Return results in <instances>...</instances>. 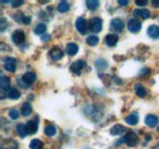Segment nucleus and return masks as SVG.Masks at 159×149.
I'll list each match as a JSON object with an SVG mask.
<instances>
[{"label":"nucleus","mask_w":159,"mask_h":149,"mask_svg":"<svg viewBox=\"0 0 159 149\" xmlns=\"http://www.w3.org/2000/svg\"><path fill=\"white\" fill-rule=\"evenodd\" d=\"M134 15L139 16L141 19L143 20H147L151 17V11L147 10V9H136V10H134Z\"/></svg>","instance_id":"nucleus-12"},{"label":"nucleus","mask_w":159,"mask_h":149,"mask_svg":"<svg viewBox=\"0 0 159 149\" xmlns=\"http://www.w3.org/2000/svg\"><path fill=\"white\" fill-rule=\"evenodd\" d=\"M44 133H45L47 136H49V137H53V136H55V133H57V127H55L54 125H47V126L44 127Z\"/></svg>","instance_id":"nucleus-22"},{"label":"nucleus","mask_w":159,"mask_h":149,"mask_svg":"<svg viewBox=\"0 0 159 149\" xmlns=\"http://www.w3.org/2000/svg\"><path fill=\"white\" fill-rule=\"evenodd\" d=\"M17 66V61L15 57H6L4 59V67L6 69V71L9 72H15Z\"/></svg>","instance_id":"nucleus-3"},{"label":"nucleus","mask_w":159,"mask_h":149,"mask_svg":"<svg viewBox=\"0 0 159 149\" xmlns=\"http://www.w3.org/2000/svg\"><path fill=\"white\" fill-rule=\"evenodd\" d=\"M5 23L7 25V22H5V19H4V17H1V25H2V26H1V32H4V31H5Z\"/></svg>","instance_id":"nucleus-39"},{"label":"nucleus","mask_w":159,"mask_h":149,"mask_svg":"<svg viewBox=\"0 0 159 149\" xmlns=\"http://www.w3.org/2000/svg\"><path fill=\"white\" fill-rule=\"evenodd\" d=\"M125 122H127L129 125H132V126L137 125V124H139V114H137V112H134V114L129 115V116L125 119Z\"/></svg>","instance_id":"nucleus-17"},{"label":"nucleus","mask_w":159,"mask_h":149,"mask_svg":"<svg viewBox=\"0 0 159 149\" xmlns=\"http://www.w3.org/2000/svg\"><path fill=\"white\" fill-rule=\"evenodd\" d=\"M11 39H12V42H14L15 44L20 45V44H22V43L25 42V39H26V34H25V32H23V31L17 29V31H15V32L12 33Z\"/></svg>","instance_id":"nucleus-7"},{"label":"nucleus","mask_w":159,"mask_h":149,"mask_svg":"<svg viewBox=\"0 0 159 149\" xmlns=\"http://www.w3.org/2000/svg\"><path fill=\"white\" fill-rule=\"evenodd\" d=\"M152 4L154 5V7H159V0H153Z\"/></svg>","instance_id":"nucleus-41"},{"label":"nucleus","mask_w":159,"mask_h":149,"mask_svg":"<svg viewBox=\"0 0 159 149\" xmlns=\"http://www.w3.org/2000/svg\"><path fill=\"white\" fill-rule=\"evenodd\" d=\"M118 40H119L118 34H114V33H110V34H108V36L105 37V43H107V45H109V47H114V45L118 43Z\"/></svg>","instance_id":"nucleus-15"},{"label":"nucleus","mask_w":159,"mask_h":149,"mask_svg":"<svg viewBox=\"0 0 159 149\" xmlns=\"http://www.w3.org/2000/svg\"><path fill=\"white\" fill-rule=\"evenodd\" d=\"M141 27H142V23H141V21L137 20L136 17L130 19L129 20V22H127V28H129V31L132 32V33H137V32H139Z\"/></svg>","instance_id":"nucleus-2"},{"label":"nucleus","mask_w":159,"mask_h":149,"mask_svg":"<svg viewBox=\"0 0 159 149\" xmlns=\"http://www.w3.org/2000/svg\"><path fill=\"white\" fill-rule=\"evenodd\" d=\"M11 4H12L14 7H19V6H21L23 4V1L22 0H20V1H11Z\"/></svg>","instance_id":"nucleus-36"},{"label":"nucleus","mask_w":159,"mask_h":149,"mask_svg":"<svg viewBox=\"0 0 159 149\" xmlns=\"http://www.w3.org/2000/svg\"><path fill=\"white\" fill-rule=\"evenodd\" d=\"M96 67H97L98 70H103V69H105V67H107V61H105V60H103V59L97 60V61H96Z\"/></svg>","instance_id":"nucleus-31"},{"label":"nucleus","mask_w":159,"mask_h":149,"mask_svg":"<svg viewBox=\"0 0 159 149\" xmlns=\"http://www.w3.org/2000/svg\"><path fill=\"white\" fill-rule=\"evenodd\" d=\"M125 143L129 147H136L139 144V137H137V134L134 133V132H129L125 136Z\"/></svg>","instance_id":"nucleus-4"},{"label":"nucleus","mask_w":159,"mask_h":149,"mask_svg":"<svg viewBox=\"0 0 159 149\" xmlns=\"http://www.w3.org/2000/svg\"><path fill=\"white\" fill-rule=\"evenodd\" d=\"M5 142H6V149H17V143L16 142H14V141H5Z\"/></svg>","instance_id":"nucleus-32"},{"label":"nucleus","mask_w":159,"mask_h":149,"mask_svg":"<svg viewBox=\"0 0 159 149\" xmlns=\"http://www.w3.org/2000/svg\"><path fill=\"white\" fill-rule=\"evenodd\" d=\"M9 116L11 120H17L20 117V112L17 109H11V110H9Z\"/></svg>","instance_id":"nucleus-30"},{"label":"nucleus","mask_w":159,"mask_h":149,"mask_svg":"<svg viewBox=\"0 0 159 149\" xmlns=\"http://www.w3.org/2000/svg\"><path fill=\"white\" fill-rule=\"evenodd\" d=\"M86 6H87V9L88 10H96V9H98V6H99V1H94V0H87L86 1Z\"/></svg>","instance_id":"nucleus-25"},{"label":"nucleus","mask_w":159,"mask_h":149,"mask_svg":"<svg viewBox=\"0 0 159 149\" xmlns=\"http://www.w3.org/2000/svg\"><path fill=\"white\" fill-rule=\"evenodd\" d=\"M144 122H146V125H147L148 127H156V126L158 125V117L154 116V115H151V114H149V115L146 116Z\"/></svg>","instance_id":"nucleus-13"},{"label":"nucleus","mask_w":159,"mask_h":149,"mask_svg":"<svg viewBox=\"0 0 159 149\" xmlns=\"http://www.w3.org/2000/svg\"><path fill=\"white\" fill-rule=\"evenodd\" d=\"M76 28L81 34H86L87 33V29H88V23L87 21L83 19V17H79L76 20Z\"/></svg>","instance_id":"nucleus-8"},{"label":"nucleus","mask_w":159,"mask_h":149,"mask_svg":"<svg viewBox=\"0 0 159 149\" xmlns=\"http://www.w3.org/2000/svg\"><path fill=\"white\" fill-rule=\"evenodd\" d=\"M49 56H50V59H52L53 61H59L60 59L64 57V52H62L61 49H59V48L54 47V48H52V49L49 50Z\"/></svg>","instance_id":"nucleus-9"},{"label":"nucleus","mask_w":159,"mask_h":149,"mask_svg":"<svg viewBox=\"0 0 159 149\" xmlns=\"http://www.w3.org/2000/svg\"><path fill=\"white\" fill-rule=\"evenodd\" d=\"M31 112H32V105L28 102L23 103V105L21 108V115L22 116H28V115H31Z\"/></svg>","instance_id":"nucleus-20"},{"label":"nucleus","mask_w":159,"mask_h":149,"mask_svg":"<svg viewBox=\"0 0 159 149\" xmlns=\"http://www.w3.org/2000/svg\"><path fill=\"white\" fill-rule=\"evenodd\" d=\"M7 97L10 98V99H12V100H16V99H19L21 97V93L19 89H16V88H11L9 92H7Z\"/></svg>","instance_id":"nucleus-23"},{"label":"nucleus","mask_w":159,"mask_h":149,"mask_svg":"<svg viewBox=\"0 0 159 149\" xmlns=\"http://www.w3.org/2000/svg\"><path fill=\"white\" fill-rule=\"evenodd\" d=\"M69 9H70V4L67 1H60L59 5H58L59 12H66V11H69Z\"/></svg>","instance_id":"nucleus-26"},{"label":"nucleus","mask_w":159,"mask_h":149,"mask_svg":"<svg viewBox=\"0 0 159 149\" xmlns=\"http://www.w3.org/2000/svg\"><path fill=\"white\" fill-rule=\"evenodd\" d=\"M77 52H79V45H77L76 43H69V44L66 45V53L70 56L77 54Z\"/></svg>","instance_id":"nucleus-16"},{"label":"nucleus","mask_w":159,"mask_h":149,"mask_svg":"<svg viewBox=\"0 0 159 149\" xmlns=\"http://www.w3.org/2000/svg\"><path fill=\"white\" fill-rule=\"evenodd\" d=\"M147 34H148L151 38H153V39H158L159 38V27L158 26H156V25L149 26L148 29H147Z\"/></svg>","instance_id":"nucleus-14"},{"label":"nucleus","mask_w":159,"mask_h":149,"mask_svg":"<svg viewBox=\"0 0 159 149\" xmlns=\"http://www.w3.org/2000/svg\"><path fill=\"white\" fill-rule=\"evenodd\" d=\"M17 132H19V136H20L21 138H25L28 134V131H27V127H26L25 124L17 125Z\"/></svg>","instance_id":"nucleus-24"},{"label":"nucleus","mask_w":159,"mask_h":149,"mask_svg":"<svg viewBox=\"0 0 159 149\" xmlns=\"http://www.w3.org/2000/svg\"><path fill=\"white\" fill-rule=\"evenodd\" d=\"M135 89H136V94H137V97L139 98H144L146 95H147V89L142 86V84H136L135 86Z\"/></svg>","instance_id":"nucleus-21"},{"label":"nucleus","mask_w":159,"mask_h":149,"mask_svg":"<svg viewBox=\"0 0 159 149\" xmlns=\"http://www.w3.org/2000/svg\"><path fill=\"white\" fill-rule=\"evenodd\" d=\"M23 17H25V15H23V14H17L16 16H14V19L16 20V21H19V22H22Z\"/></svg>","instance_id":"nucleus-35"},{"label":"nucleus","mask_w":159,"mask_h":149,"mask_svg":"<svg viewBox=\"0 0 159 149\" xmlns=\"http://www.w3.org/2000/svg\"><path fill=\"white\" fill-rule=\"evenodd\" d=\"M151 74V70L149 69H143V70H141V72H139V77H146V76H148V74Z\"/></svg>","instance_id":"nucleus-33"},{"label":"nucleus","mask_w":159,"mask_h":149,"mask_svg":"<svg viewBox=\"0 0 159 149\" xmlns=\"http://www.w3.org/2000/svg\"><path fill=\"white\" fill-rule=\"evenodd\" d=\"M135 2H136V5H139V6H144V5H147L148 1H147V0H143V1H142V0H136Z\"/></svg>","instance_id":"nucleus-34"},{"label":"nucleus","mask_w":159,"mask_h":149,"mask_svg":"<svg viewBox=\"0 0 159 149\" xmlns=\"http://www.w3.org/2000/svg\"><path fill=\"white\" fill-rule=\"evenodd\" d=\"M84 66H86V61H84V60H77V61H75V62L71 64L70 71L76 74H80L81 71L84 69Z\"/></svg>","instance_id":"nucleus-6"},{"label":"nucleus","mask_w":159,"mask_h":149,"mask_svg":"<svg viewBox=\"0 0 159 149\" xmlns=\"http://www.w3.org/2000/svg\"><path fill=\"white\" fill-rule=\"evenodd\" d=\"M158 130H159V129H158Z\"/></svg>","instance_id":"nucleus-43"},{"label":"nucleus","mask_w":159,"mask_h":149,"mask_svg":"<svg viewBox=\"0 0 159 149\" xmlns=\"http://www.w3.org/2000/svg\"><path fill=\"white\" fill-rule=\"evenodd\" d=\"M45 31H47V25H44V23H39V25H37V26H36V28H34V34L40 36V34H43Z\"/></svg>","instance_id":"nucleus-28"},{"label":"nucleus","mask_w":159,"mask_h":149,"mask_svg":"<svg viewBox=\"0 0 159 149\" xmlns=\"http://www.w3.org/2000/svg\"><path fill=\"white\" fill-rule=\"evenodd\" d=\"M36 74H33V72H26V74L22 76V79L28 84V86H31L34 81H36Z\"/></svg>","instance_id":"nucleus-18"},{"label":"nucleus","mask_w":159,"mask_h":149,"mask_svg":"<svg viewBox=\"0 0 159 149\" xmlns=\"http://www.w3.org/2000/svg\"><path fill=\"white\" fill-rule=\"evenodd\" d=\"M110 27H111V29H114V32L120 33V32L124 29L125 23H124V21H122V20L114 19V20H111V22H110Z\"/></svg>","instance_id":"nucleus-10"},{"label":"nucleus","mask_w":159,"mask_h":149,"mask_svg":"<svg viewBox=\"0 0 159 149\" xmlns=\"http://www.w3.org/2000/svg\"><path fill=\"white\" fill-rule=\"evenodd\" d=\"M102 27H103V21L99 17H93V19L89 20L88 22V28L92 33H98L102 31Z\"/></svg>","instance_id":"nucleus-1"},{"label":"nucleus","mask_w":159,"mask_h":149,"mask_svg":"<svg viewBox=\"0 0 159 149\" xmlns=\"http://www.w3.org/2000/svg\"><path fill=\"white\" fill-rule=\"evenodd\" d=\"M26 127H27V131H28V133H30V134L36 133L37 130H38V120L33 119V120L28 121V122L26 124Z\"/></svg>","instance_id":"nucleus-11"},{"label":"nucleus","mask_w":159,"mask_h":149,"mask_svg":"<svg viewBox=\"0 0 159 149\" xmlns=\"http://www.w3.org/2000/svg\"><path fill=\"white\" fill-rule=\"evenodd\" d=\"M42 39H43V40H48V39H49V36H44V37H42Z\"/></svg>","instance_id":"nucleus-42"},{"label":"nucleus","mask_w":159,"mask_h":149,"mask_svg":"<svg viewBox=\"0 0 159 149\" xmlns=\"http://www.w3.org/2000/svg\"><path fill=\"white\" fill-rule=\"evenodd\" d=\"M0 87H1V98H4L5 92L7 93L11 88H10V78L6 77L5 74H1V79H0Z\"/></svg>","instance_id":"nucleus-5"},{"label":"nucleus","mask_w":159,"mask_h":149,"mask_svg":"<svg viewBox=\"0 0 159 149\" xmlns=\"http://www.w3.org/2000/svg\"><path fill=\"white\" fill-rule=\"evenodd\" d=\"M30 148L31 149H42L43 148V142L40 139H32L30 143Z\"/></svg>","instance_id":"nucleus-27"},{"label":"nucleus","mask_w":159,"mask_h":149,"mask_svg":"<svg viewBox=\"0 0 159 149\" xmlns=\"http://www.w3.org/2000/svg\"><path fill=\"white\" fill-rule=\"evenodd\" d=\"M118 2H119L121 6H126V5L129 4V1H127V0H119Z\"/></svg>","instance_id":"nucleus-40"},{"label":"nucleus","mask_w":159,"mask_h":149,"mask_svg":"<svg viewBox=\"0 0 159 149\" xmlns=\"http://www.w3.org/2000/svg\"><path fill=\"white\" fill-rule=\"evenodd\" d=\"M98 42H99V38L97 37V36H89V37L87 38V44L88 45H91V47H94V45H97L98 44Z\"/></svg>","instance_id":"nucleus-29"},{"label":"nucleus","mask_w":159,"mask_h":149,"mask_svg":"<svg viewBox=\"0 0 159 149\" xmlns=\"http://www.w3.org/2000/svg\"><path fill=\"white\" fill-rule=\"evenodd\" d=\"M19 84H20L21 87H23V88H27V87H30V86H28V84H27V83H26L23 79H20V81H19Z\"/></svg>","instance_id":"nucleus-38"},{"label":"nucleus","mask_w":159,"mask_h":149,"mask_svg":"<svg viewBox=\"0 0 159 149\" xmlns=\"http://www.w3.org/2000/svg\"><path fill=\"white\" fill-rule=\"evenodd\" d=\"M22 22H23L25 25H30V23H31V17L25 15V17H23V20H22Z\"/></svg>","instance_id":"nucleus-37"},{"label":"nucleus","mask_w":159,"mask_h":149,"mask_svg":"<svg viewBox=\"0 0 159 149\" xmlns=\"http://www.w3.org/2000/svg\"><path fill=\"white\" fill-rule=\"evenodd\" d=\"M124 132H126V129L121 125H114L110 129V134H113V136H119V134H122Z\"/></svg>","instance_id":"nucleus-19"}]
</instances>
